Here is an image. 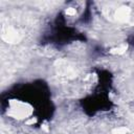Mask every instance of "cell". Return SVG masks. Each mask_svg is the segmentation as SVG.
Wrapping results in <instances>:
<instances>
[{
  "instance_id": "6da1fadb",
  "label": "cell",
  "mask_w": 134,
  "mask_h": 134,
  "mask_svg": "<svg viewBox=\"0 0 134 134\" xmlns=\"http://www.w3.org/2000/svg\"><path fill=\"white\" fill-rule=\"evenodd\" d=\"M130 43H131V44H133V45H134V37H133V38H132V40H131V42H130Z\"/></svg>"
}]
</instances>
